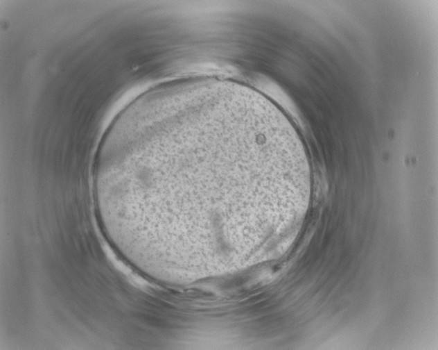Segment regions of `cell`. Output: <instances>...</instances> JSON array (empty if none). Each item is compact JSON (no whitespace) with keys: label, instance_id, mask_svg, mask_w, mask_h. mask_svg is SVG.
<instances>
[{"label":"cell","instance_id":"cell-1","mask_svg":"<svg viewBox=\"0 0 438 350\" xmlns=\"http://www.w3.org/2000/svg\"><path fill=\"white\" fill-rule=\"evenodd\" d=\"M259 162L238 124L164 117L111 140L93 179L137 244L166 249L243 227Z\"/></svg>","mask_w":438,"mask_h":350}]
</instances>
